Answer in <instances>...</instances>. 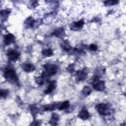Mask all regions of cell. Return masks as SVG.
Wrapping results in <instances>:
<instances>
[{
	"instance_id": "cell-20",
	"label": "cell",
	"mask_w": 126,
	"mask_h": 126,
	"mask_svg": "<svg viewBox=\"0 0 126 126\" xmlns=\"http://www.w3.org/2000/svg\"><path fill=\"white\" fill-rule=\"evenodd\" d=\"M87 51L91 53H97L99 51V45L96 42H91L87 44Z\"/></svg>"
},
{
	"instance_id": "cell-23",
	"label": "cell",
	"mask_w": 126,
	"mask_h": 126,
	"mask_svg": "<svg viewBox=\"0 0 126 126\" xmlns=\"http://www.w3.org/2000/svg\"><path fill=\"white\" fill-rule=\"evenodd\" d=\"M28 126H43V119L42 118H33L30 120Z\"/></svg>"
},
{
	"instance_id": "cell-27",
	"label": "cell",
	"mask_w": 126,
	"mask_h": 126,
	"mask_svg": "<svg viewBox=\"0 0 126 126\" xmlns=\"http://www.w3.org/2000/svg\"><path fill=\"white\" fill-rule=\"evenodd\" d=\"M124 120H125V121H126V117H125V119H124Z\"/></svg>"
},
{
	"instance_id": "cell-15",
	"label": "cell",
	"mask_w": 126,
	"mask_h": 126,
	"mask_svg": "<svg viewBox=\"0 0 126 126\" xmlns=\"http://www.w3.org/2000/svg\"><path fill=\"white\" fill-rule=\"evenodd\" d=\"M46 123L49 126H59L61 124V116H60V114L58 112H56V111L50 113Z\"/></svg>"
},
{
	"instance_id": "cell-14",
	"label": "cell",
	"mask_w": 126,
	"mask_h": 126,
	"mask_svg": "<svg viewBox=\"0 0 126 126\" xmlns=\"http://www.w3.org/2000/svg\"><path fill=\"white\" fill-rule=\"evenodd\" d=\"M92 118V113L87 105H82L77 111V119L80 121H89Z\"/></svg>"
},
{
	"instance_id": "cell-12",
	"label": "cell",
	"mask_w": 126,
	"mask_h": 126,
	"mask_svg": "<svg viewBox=\"0 0 126 126\" xmlns=\"http://www.w3.org/2000/svg\"><path fill=\"white\" fill-rule=\"evenodd\" d=\"M27 110H28L30 116L32 117V119L38 118L42 114L41 109H40V103H38V102H31L27 106Z\"/></svg>"
},
{
	"instance_id": "cell-24",
	"label": "cell",
	"mask_w": 126,
	"mask_h": 126,
	"mask_svg": "<svg viewBox=\"0 0 126 126\" xmlns=\"http://www.w3.org/2000/svg\"><path fill=\"white\" fill-rule=\"evenodd\" d=\"M118 126H126V121H125V120L121 121V122L118 124Z\"/></svg>"
},
{
	"instance_id": "cell-18",
	"label": "cell",
	"mask_w": 126,
	"mask_h": 126,
	"mask_svg": "<svg viewBox=\"0 0 126 126\" xmlns=\"http://www.w3.org/2000/svg\"><path fill=\"white\" fill-rule=\"evenodd\" d=\"M106 73H107L106 68L104 66H102V65H98V66H96L94 69V71L92 72V75L94 76V77H97V78L102 79L106 75Z\"/></svg>"
},
{
	"instance_id": "cell-8",
	"label": "cell",
	"mask_w": 126,
	"mask_h": 126,
	"mask_svg": "<svg viewBox=\"0 0 126 126\" xmlns=\"http://www.w3.org/2000/svg\"><path fill=\"white\" fill-rule=\"evenodd\" d=\"M20 70L22 71V73L30 75V74H35L37 72V66L31 60H24L20 62Z\"/></svg>"
},
{
	"instance_id": "cell-3",
	"label": "cell",
	"mask_w": 126,
	"mask_h": 126,
	"mask_svg": "<svg viewBox=\"0 0 126 126\" xmlns=\"http://www.w3.org/2000/svg\"><path fill=\"white\" fill-rule=\"evenodd\" d=\"M3 57L6 60V63H11V64H16L19 62L22 58V52L20 48L15 45L9 48H6L3 50Z\"/></svg>"
},
{
	"instance_id": "cell-7",
	"label": "cell",
	"mask_w": 126,
	"mask_h": 126,
	"mask_svg": "<svg viewBox=\"0 0 126 126\" xmlns=\"http://www.w3.org/2000/svg\"><path fill=\"white\" fill-rule=\"evenodd\" d=\"M48 37L53 38V39L56 38L58 40L67 38V28L65 26H57L53 28L52 30H50L48 33Z\"/></svg>"
},
{
	"instance_id": "cell-29",
	"label": "cell",
	"mask_w": 126,
	"mask_h": 126,
	"mask_svg": "<svg viewBox=\"0 0 126 126\" xmlns=\"http://www.w3.org/2000/svg\"><path fill=\"white\" fill-rule=\"evenodd\" d=\"M125 34H126V31H125Z\"/></svg>"
},
{
	"instance_id": "cell-4",
	"label": "cell",
	"mask_w": 126,
	"mask_h": 126,
	"mask_svg": "<svg viewBox=\"0 0 126 126\" xmlns=\"http://www.w3.org/2000/svg\"><path fill=\"white\" fill-rule=\"evenodd\" d=\"M90 74H91V70L89 67L87 66H83L81 68H79L76 73L72 76V80L75 84H82L86 81H88L90 79Z\"/></svg>"
},
{
	"instance_id": "cell-6",
	"label": "cell",
	"mask_w": 126,
	"mask_h": 126,
	"mask_svg": "<svg viewBox=\"0 0 126 126\" xmlns=\"http://www.w3.org/2000/svg\"><path fill=\"white\" fill-rule=\"evenodd\" d=\"M17 43V36L14 32L6 31L5 32H3L2 34V47L3 50H5L6 48L15 46Z\"/></svg>"
},
{
	"instance_id": "cell-9",
	"label": "cell",
	"mask_w": 126,
	"mask_h": 126,
	"mask_svg": "<svg viewBox=\"0 0 126 126\" xmlns=\"http://www.w3.org/2000/svg\"><path fill=\"white\" fill-rule=\"evenodd\" d=\"M85 26H86V20L84 18H77L71 20V22L68 24V30L70 32H79L84 30Z\"/></svg>"
},
{
	"instance_id": "cell-5",
	"label": "cell",
	"mask_w": 126,
	"mask_h": 126,
	"mask_svg": "<svg viewBox=\"0 0 126 126\" xmlns=\"http://www.w3.org/2000/svg\"><path fill=\"white\" fill-rule=\"evenodd\" d=\"M89 84L92 86L93 90L96 93L99 94H104L107 91V86H106V82L103 79L94 77L93 75H91L90 79H89Z\"/></svg>"
},
{
	"instance_id": "cell-25",
	"label": "cell",
	"mask_w": 126,
	"mask_h": 126,
	"mask_svg": "<svg viewBox=\"0 0 126 126\" xmlns=\"http://www.w3.org/2000/svg\"><path fill=\"white\" fill-rule=\"evenodd\" d=\"M122 95H123V97H124V98H126V90L122 93Z\"/></svg>"
},
{
	"instance_id": "cell-22",
	"label": "cell",
	"mask_w": 126,
	"mask_h": 126,
	"mask_svg": "<svg viewBox=\"0 0 126 126\" xmlns=\"http://www.w3.org/2000/svg\"><path fill=\"white\" fill-rule=\"evenodd\" d=\"M11 94V90L9 88H5V87H2L1 88V91H0V96L2 98V100L4 99H7Z\"/></svg>"
},
{
	"instance_id": "cell-16",
	"label": "cell",
	"mask_w": 126,
	"mask_h": 126,
	"mask_svg": "<svg viewBox=\"0 0 126 126\" xmlns=\"http://www.w3.org/2000/svg\"><path fill=\"white\" fill-rule=\"evenodd\" d=\"M71 108V101L69 99H61L57 101L56 111L59 112H67Z\"/></svg>"
},
{
	"instance_id": "cell-17",
	"label": "cell",
	"mask_w": 126,
	"mask_h": 126,
	"mask_svg": "<svg viewBox=\"0 0 126 126\" xmlns=\"http://www.w3.org/2000/svg\"><path fill=\"white\" fill-rule=\"evenodd\" d=\"M12 15V8L10 7H2L0 10V19H1V24H6L8 20L10 19Z\"/></svg>"
},
{
	"instance_id": "cell-28",
	"label": "cell",
	"mask_w": 126,
	"mask_h": 126,
	"mask_svg": "<svg viewBox=\"0 0 126 126\" xmlns=\"http://www.w3.org/2000/svg\"><path fill=\"white\" fill-rule=\"evenodd\" d=\"M106 126H111V125H106Z\"/></svg>"
},
{
	"instance_id": "cell-19",
	"label": "cell",
	"mask_w": 126,
	"mask_h": 126,
	"mask_svg": "<svg viewBox=\"0 0 126 126\" xmlns=\"http://www.w3.org/2000/svg\"><path fill=\"white\" fill-rule=\"evenodd\" d=\"M93 92H94V90H93L92 86H91L90 84H86V85H84V86L82 87V89H81V91H80V94H81V96H82V97L87 98V97H89V96L92 95Z\"/></svg>"
},
{
	"instance_id": "cell-21",
	"label": "cell",
	"mask_w": 126,
	"mask_h": 126,
	"mask_svg": "<svg viewBox=\"0 0 126 126\" xmlns=\"http://www.w3.org/2000/svg\"><path fill=\"white\" fill-rule=\"evenodd\" d=\"M101 4L104 7H106L107 9H113V7L119 5L120 2L119 1H116V0H106V1H103Z\"/></svg>"
},
{
	"instance_id": "cell-30",
	"label": "cell",
	"mask_w": 126,
	"mask_h": 126,
	"mask_svg": "<svg viewBox=\"0 0 126 126\" xmlns=\"http://www.w3.org/2000/svg\"><path fill=\"white\" fill-rule=\"evenodd\" d=\"M125 50H126V46H125Z\"/></svg>"
},
{
	"instance_id": "cell-2",
	"label": "cell",
	"mask_w": 126,
	"mask_h": 126,
	"mask_svg": "<svg viewBox=\"0 0 126 126\" xmlns=\"http://www.w3.org/2000/svg\"><path fill=\"white\" fill-rule=\"evenodd\" d=\"M39 70L48 78L52 79L53 77L57 76L60 72V64L55 61L51 60H46L40 64Z\"/></svg>"
},
{
	"instance_id": "cell-10",
	"label": "cell",
	"mask_w": 126,
	"mask_h": 126,
	"mask_svg": "<svg viewBox=\"0 0 126 126\" xmlns=\"http://www.w3.org/2000/svg\"><path fill=\"white\" fill-rule=\"evenodd\" d=\"M57 88H58V81L55 79H50L42 89V94L44 96L52 95L56 93Z\"/></svg>"
},
{
	"instance_id": "cell-1",
	"label": "cell",
	"mask_w": 126,
	"mask_h": 126,
	"mask_svg": "<svg viewBox=\"0 0 126 126\" xmlns=\"http://www.w3.org/2000/svg\"><path fill=\"white\" fill-rule=\"evenodd\" d=\"M2 78L7 84H10L14 87H20L21 85V77L15 67L14 64L5 63L2 65Z\"/></svg>"
},
{
	"instance_id": "cell-26",
	"label": "cell",
	"mask_w": 126,
	"mask_h": 126,
	"mask_svg": "<svg viewBox=\"0 0 126 126\" xmlns=\"http://www.w3.org/2000/svg\"><path fill=\"white\" fill-rule=\"evenodd\" d=\"M79 126H88V125H85V124H82V125H79Z\"/></svg>"
},
{
	"instance_id": "cell-13",
	"label": "cell",
	"mask_w": 126,
	"mask_h": 126,
	"mask_svg": "<svg viewBox=\"0 0 126 126\" xmlns=\"http://www.w3.org/2000/svg\"><path fill=\"white\" fill-rule=\"evenodd\" d=\"M58 47H59V49L61 50L62 53H64L65 55L69 56L70 53H71V51L73 50L74 45L72 44L71 39H68V37H67V38H65V39L59 40V42H58Z\"/></svg>"
},
{
	"instance_id": "cell-11",
	"label": "cell",
	"mask_w": 126,
	"mask_h": 126,
	"mask_svg": "<svg viewBox=\"0 0 126 126\" xmlns=\"http://www.w3.org/2000/svg\"><path fill=\"white\" fill-rule=\"evenodd\" d=\"M55 49L52 45L50 44H47V45H44L41 47L40 49V57L44 60H50L52 59L54 56H55Z\"/></svg>"
}]
</instances>
